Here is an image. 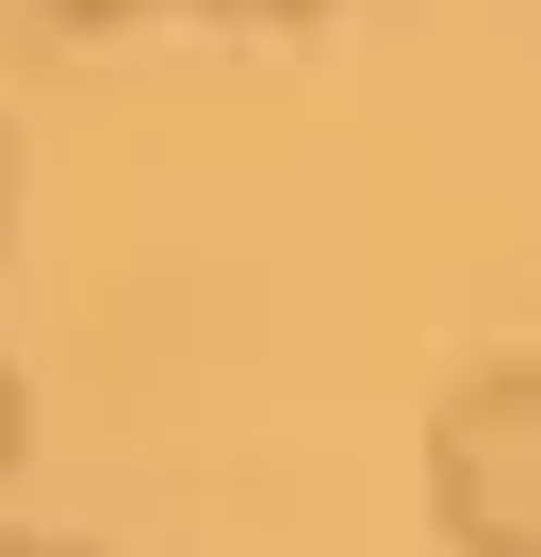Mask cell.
I'll use <instances>...</instances> for the list:
<instances>
[{
	"mask_svg": "<svg viewBox=\"0 0 541 557\" xmlns=\"http://www.w3.org/2000/svg\"><path fill=\"white\" fill-rule=\"evenodd\" d=\"M427 541L541 557V345H492L427 394Z\"/></svg>",
	"mask_w": 541,
	"mask_h": 557,
	"instance_id": "cell-1",
	"label": "cell"
},
{
	"mask_svg": "<svg viewBox=\"0 0 541 557\" xmlns=\"http://www.w3.org/2000/svg\"><path fill=\"white\" fill-rule=\"evenodd\" d=\"M164 17H197V34H312V17H345V0H164Z\"/></svg>",
	"mask_w": 541,
	"mask_h": 557,
	"instance_id": "cell-2",
	"label": "cell"
},
{
	"mask_svg": "<svg viewBox=\"0 0 541 557\" xmlns=\"http://www.w3.org/2000/svg\"><path fill=\"white\" fill-rule=\"evenodd\" d=\"M17 17H34V34H132L148 0H17Z\"/></svg>",
	"mask_w": 541,
	"mask_h": 557,
	"instance_id": "cell-3",
	"label": "cell"
},
{
	"mask_svg": "<svg viewBox=\"0 0 541 557\" xmlns=\"http://www.w3.org/2000/svg\"><path fill=\"white\" fill-rule=\"evenodd\" d=\"M17 459H34V377L0 361V492H17Z\"/></svg>",
	"mask_w": 541,
	"mask_h": 557,
	"instance_id": "cell-4",
	"label": "cell"
},
{
	"mask_svg": "<svg viewBox=\"0 0 541 557\" xmlns=\"http://www.w3.org/2000/svg\"><path fill=\"white\" fill-rule=\"evenodd\" d=\"M0 557H99V541H50V524H0Z\"/></svg>",
	"mask_w": 541,
	"mask_h": 557,
	"instance_id": "cell-5",
	"label": "cell"
},
{
	"mask_svg": "<svg viewBox=\"0 0 541 557\" xmlns=\"http://www.w3.org/2000/svg\"><path fill=\"white\" fill-rule=\"evenodd\" d=\"M0 246H17V132H0Z\"/></svg>",
	"mask_w": 541,
	"mask_h": 557,
	"instance_id": "cell-6",
	"label": "cell"
}]
</instances>
